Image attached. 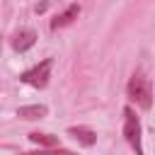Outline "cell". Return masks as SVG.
<instances>
[{
    "label": "cell",
    "mask_w": 155,
    "mask_h": 155,
    "mask_svg": "<svg viewBox=\"0 0 155 155\" xmlns=\"http://www.w3.org/2000/svg\"><path fill=\"white\" fill-rule=\"evenodd\" d=\"M124 136L131 143V148L136 150V155H143V145H140V121L136 116V111L131 107L124 109Z\"/></svg>",
    "instance_id": "cell-3"
},
{
    "label": "cell",
    "mask_w": 155,
    "mask_h": 155,
    "mask_svg": "<svg viewBox=\"0 0 155 155\" xmlns=\"http://www.w3.org/2000/svg\"><path fill=\"white\" fill-rule=\"evenodd\" d=\"M51 68H53V58H44L39 65H34V68H29V70H24L22 73V82H27V85H31V87H46L48 85V78H51Z\"/></svg>",
    "instance_id": "cell-2"
},
{
    "label": "cell",
    "mask_w": 155,
    "mask_h": 155,
    "mask_svg": "<svg viewBox=\"0 0 155 155\" xmlns=\"http://www.w3.org/2000/svg\"><path fill=\"white\" fill-rule=\"evenodd\" d=\"M34 44H36V31L34 29H19L15 34V39H12V48L19 51V53H24L27 48H31Z\"/></svg>",
    "instance_id": "cell-4"
},
{
    "label": "cell",
    "mask_w": 155,
    "mask_h": 155,
    "mask_svg": "<svg viewBox=\"0 0 155 155\" xmlns=\"http://www.w3.org/2000/svg\"><path fill=\"white\" fill-rule=\"evenodd\" d=\"M48 114V109L44 104H29V107H19L17 109V116L24 119V121H36V119H44Z\"/></svg>",
    "instance_id": "cell-6"
},
{
    "label": "cell",
    "mask_w": 155,
    "mask_h": 155,
    "mask_svg": "<svg viewBox=\"0 0 155 155\" xmlns=\"http://www.w3.org/2000/svg\"><path fill=\"white\" fill-rule=\"evenodd\" d=\"M29 140L36 143V145H44V148H56L58 145V136H51V133H29Z\"/></svg>",
    "instance_id": "cell-8"
},
{
    "label": "cell",
    "mask_w": 155,
    "mask_h": 155,
    "mask_svg": "<svg viewBox=\"0 0 155 155\" xmlns=\"http://www.w3.org/2000/svg\"><path fill=\"white\" fill-rule=\"evenodd\" d=\"M0 51H2V41H0Z\"/></svg>",
    "instance_id": "cell-10"
},
{
    "label": "cell",
    "mask_w": 155,
    "mask_h": 155,
    "mask_svg": "<svg viewBox=\"0 0 155 155\" xmlns=\"http://www.w3.org/2000/svg\"><path fill=\"white\" fill-rule=\"evenodd\" d=\"M78 15H80V5H70L68 10H63L53 22H51V29H61V27H68L73 19H78Z\"/></svg>",
    "instance_id": "cell-7"
},
{
    "label": "cell",
    "mask_w": 155,
    "mask_h": 155,
    "mask_svg": "<svg viewBox=\"0 0 155 155\" xmlns=\"http://www.w3.org/2000/svg\"><path fill=\"white\" fill-rule=\"evenodd\" d=\"M128 97L140 107V109H150L153 104V85L150 78H145L143 70H136L128 80Z\"/></svg>",
    "instance_id": "cell-1"
},
{
    "label": "cell",
    "mask_w": 155,
    "mask_h": 155,
    "mask_svg": "<svg viewBox=\"0 0 155 155\" xmlns=\"http://www.w3.org/2000/svg\"><path fill=\"white\" fill-rule=\"evenodd\" d=\"M22 155H75V153L58 148V150H39V153H22Z\"/></svg>",
    "instance_id": "cell-9"
},
{
    "label": "cell",
    "mask_w": 155,
    "mask_h": 155,
    "mask_svg": "<svg viewBox=\"0 0 155 155\" xmlns=\"http://www.w3.org/2000/svg\"><path fill=\"white\" fill-rule=\"evenodd\" d=\"M68 136H73L78 143H82V145H94L97 143V133L92 131V128H87V126H70L68 128Z\"/></svg>",
    "instance_id": "cell-5"
}]
</instances>
